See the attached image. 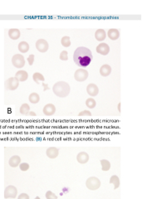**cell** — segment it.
<instances>
[{"label":"cell","mask_w":142,"mask_h":199,"mask_svg":"<svg viewBox=\"0 0 142 199\" xmlns=\"http://www.w3.org/2000/svg\"><path fill=\"white\" fill-rule=\"evenodd\" d=\"M19 168L22 171H27L29 169V164L28 163H22L19 164Z\"/></svg>","instance_id":"cell-30"},{"label":"cell","mask_w":142,"mask_h":199,"mask_svg":"<svg viewBox=\"0 0 142 199\" xmlns=\"http://www.w3.org/2000/svg\"><path fill=\"white\" fill-rule=\"evenodd\" d=\"M45 197L47 199H57V196L52 191H47L45 194Z\"/></svg>","instance_id":"cell-28"},{"label":"cell","mask_w":142,"mask_h":199,"mask_svg":"<svg viewBox=\"0 0 142 199\" xmlns=\"http://www.w3.org/2000/svg\"><path fill=\"white\" fill-rule=\"evenodd\" d=\"M36 48L40 52H46L49 48L48 42L44 39L38 40L36 42Z\"/></svg>","instance_id":"cell-8"},{"label":"cell","mask_w":142,"mask_h":199,"mask_svg":"<svg viewBox=\"0 0 142 199\" xmlns=\"http://www.w3.org/2000/svg\"><path fill=\"white\" fill-rule=\"evenodd\" d=\"M110 183L114 185V188L115 189H117L119 187H120V178H118V176H111L110 178Z\"/></svg>","instance_id":"cell-24"},{"label":"cell","mask_w":142,"mask_h":199,"mask_svg":"<svg viewBox=\"0 0 142 199\" xmlns=\"http://www.w3.org/2000/svg\"><path fill=\"white\" fill-rule=\"evenodd\" d=\"M61 43L63 45L64 48H68L71 46V40H70V38L67 37V36H65L63 37L62 40H61Z\"/></svg>","instance_id":"cell-26"},{"label":"cell","mask_w":142,"mask_h":199,"mask_svg":"<svg viewBox=\"0 0 142 199\" xmlns=\"http://www.w3.org/2000/svg\"><path fill=\"white\" fill-rule=\"evenodd\" d=\"M88 77V72L85 69H78L74 74V78L77 81L82 82L85 81Z\"/></svg>","instance_id":"cell-7"},{"label":"cell","mask_w":142,"mask_h":199,"mask_svg":"<svg viewBox=\"0 0 142 199\" xmlns=\"http://www.w3.org/2000/svg\"><path fill=\"white\" fill-rule=\"evenodd\" d=\"M8 36L11 39L17 40L21 36V32L17 28H11L8 30Z\"/></svg>","instance_id":"cell-16"},{"label":"cell","mask_w":142,"mask_h":199,"mask_svg":"<svg viewBox=\"0 0 142 199\" xmlns=\"http://www.w3.org/2000/svg\"><path fill=\"white\" fill-rule=\"evenodd\" d=\"M20 163H21V158L18 155H13L8 160V164L13 168L19 166Z\"/></svg>","instance_id":"cell-15"},{"label":"cell","mask_w":142,"mask_h":199,"mask_svg":"<svg viewBox=\"0 0 142 199\" xmlns=\"http://www.w3.org/2000/svg\"><path fill=\"white\" fill-rule=\"evenodd\" d=\"M17 199H29V196L27 194V193H21L18 197H17Z\"/></svg>","instance_id":"cell-33"},{"label":"cell","mask_w":142,"mask_h":199,"mask_svg":"<svg viewBox=\"0 0 142 199\" xmlns=\"http://www.w3.org/2000/svg\"><path fill=\"white\" fill-rule=\"evenodd\" d=\"M56 106L53 104H47L43 108V113L47 116H52L55 114Z\"/></svg>","instance_id":"cell-10"},{"label":"cell","mask_w":142,"mask_h":199,"mask_svg":"<svg viewBox=\"0 0 142 199\" xmlns=\"http://www.w3.org/2000/svg\"><path fill=\"white\" fill-rule=\"evenodd\" d=\"M60 59L63 61H67L68 60V52L67 51H63L60 54Z\"/></svg>","instance_id":"cell-29"},{"label":"cell","mask_w":142,"mask_h":199,"mask_svg":"<svg viewBox=\"0 0 142 199\" xmlns=\"http://www.w3.org/2000/svg\"><path fill=\"white\" fill-rule=\"evenodd\" d=\"M96 52L97 53L103 55V56H106L109 52H110V47L106 44V43H101L96 47Z\"/></svg>","instance_id":"cell-9"},{"label":"cell","mask_w":142,"mask_h":199,"mask_svg":"<svg viewBox=\"0 0 142 199\" xmlns=\"http://www.w3.org/2000/svg\"><path fill=\"white\" fill-rule=\"evenodd\" d=\"M73 60L78 66L87 67V66L90 65L92 60V52L88 48L80 47L76 49L73 54Z\"/></svg>","instance_id":"cell-1"},{"label":"cell","mask_w":142,"mask_h":199,"mask_svg":"<svg viewBox=\"0 0 142 199\" xmlns=\"http://www.w3.org/2000/svg\"><path fill=\"white\" fill-rule=\"evenodd\" d=\"M12 63L16 68H22L25 65V59L23 55L21 54H15L12 58Z\"/></svg>","instance_id":"cell-5"},{"label":"cell","mask_w":142,"mask_h":199,"mask_svg":"<svg viewBox=\"0 0 142 199\" xmlns=\"http://www.w3.org/2000/svg\"><path fill=\"white\" fill-rule=\"evenodd\" d=\"M107 36L110 40H117L120 38V32L117 29L115 28H111L109 29V31L107 32Z\"/></svg>","instance_id":"cell-17"},{"label":"cell","mask_w":142,"mask_h":199,"mask_svg":"<svg viewBox=\"0 0 142 199\" xmlns=\"http://www.w3.org/2000/svg\"><path fill=\"white\" fill-rule=\"evenodd\" d=\"M111 72V67L109 65L105 64L100 68V73L102 76H108Z\"/></svg>","instance_id":"cell-18"},{"label":"cell","mask_w":142,"mask_h":199,"mask_svg":"<svg viewBox=\"0 0 142 199\" xmlns=\"http://www.w3.org/2000/svg\"><path fill=\"white\" fill-rule=\"evenodd\" d=\"M17 190L14 186L10 185L5 188L4 189V198L5 199H14L17 197Z\"/></svg>","instance_id":"cell-4"},{"label":"cell","mask_w":142,"mask_h":199,"mask_svg":"<svg viewBox=\"0 0 142 199\" xmlns=\"http://www.w3.org/2000/svg\"><path fill=\"white\" fill-rule=\"evenodd\" d=\"M86 105H87V106L88 108L93 109V108L96 107V101H95L93 98H89V99H87V101H86Z\"/></svg>","instance_id":"cell-27"},{"label":"cell","mask_w":142,"mask_h":199,"mask_svg":"<svg viewBox=\"0 0 142 199\" xmlns=\"http://www.w3.org/2000/svg\"><path fill=\"white\" fill-rule=\"evenodd\" d=\"M28 115H31V116H36V113L33 111H29Z\"/></svg>","instance_id":"cell-35"},{"label":"cell","mask_w":142,"mask_h":199,"mask_svg":"<svg viewBox=\"0 0 142 199\" xmlns=\"http://www.w3.org/2000/svg\"><path fill=\"white\" fill-rule=\"evenodd\" d=\"M32 79H33V80H34L37 84H40V82L42 83V82H44V80H45L44 76H43L41 73H39V72L34 73L33 76H32Z\"/></svg>","instance_id":"cell-21"},{"label":"cell","mask_w":142,"mask_h":199,"mask_svg":"<svg viewBox=\"0 0 142 199\" xmlns=\"http://www.w3.org/2000/svg\"><path fill=\"white\" fill-rule=\"evenodd\" d=\"M101 164H102V171H108L110 168V163L106 160V159H102L101 161Z\"/></svg>","instance_id":"cell-25"},{"label":"cell","mask_w":142,"mask_h":199,"mask_svg":"<svg viewBox=\"0 0 142 199\" xmlns=\"http://www.w3.org/2000/svg\"><path fill=\"white\" fill-rule=\"evenodd\" d=\"M70 86L68 83L65 82V81H58L56 84H54L52 90L53 93L56 96L61 98H64L69 95L70 93Z\"/></svg>","instance_id":"cell-2"},{"label":"cell","mask_w":142,"mask_h":199,"mask_svg":"<svg viewBox=\"0 0 142 199\" xmlns=\"http://www.w3.org/2000/svg\"><path fill=\"white\" fill-rule=\"evenodd\" d=\"M86 186L90 190H96L101 186V181L96 177H90L86 181Z\"/></svg>","instance_id":"cell-3"},{"label":"cell","mask_w":142,"mask_h":199,"mask_svg":"<svg viewBox=\"0 0 142 199\" xmlns=\"http://www.w3.org/2000/svg\"><path fill=\"white\" fill-rule=\"evenodd\" d=\"M18 86H19V81L16 79L15 77L8 78L4 83L5 89L8 90H15L18 87Z\"/></svg>","instance_id":"cell-6"},{"label":"cell","mask_w":142,"mask_h":199,"mask_svg":"<svg viewBox=\"0 0 142 199\" xmlns=\"http://www.w3.org/2000/svg\"><path fill=\"white\" fill-rule=\"evenodd\" d=\"M106 33L105 32V30H103V29H98V30H96V32L95 33L96 39L99 42L104 41L106 39Z\"/></svg>","instance_id":"cell-19"},{"label":"cell","mask_w":142,"mask_h":199,"mask_svg":"<svg viewBox=\"0 0 142 199\" xmlns=\"http://www.w3.org/2000/svg\"><path fill=\"white\" fill-rule=\"evenodd\" d=\"M28 100H29V101H30L32 104H37L39 102L40 96L38 93L33 92V93H31V94L29 95V96H28Z\"/></svg>","instance_id":"cell-23"},{"label":"cell","mask_w":142,"mask_h":199,"mask_svg":"<svg viewBox=\"0 0 142 199\" xmlns=\"http://www.w3.org/2000/svg\"><path fill=\"white\" fill-rule=\"evenodd\" d=\"M18 50H19V52H22V53H26V52H28V50H29V45H28V43L26 42H21L18 44Z\"/></svg>","instance_id":"cell-20"},{"label":"cell","mask_w":142,"mask_h":199,"mask_svg":"<svg viewBox=\"0 0 142 199\" xmlns=\"http://www.w3.org/2000/svg\"><path fill=\"white\" fill-rule=\"evenodd\" d=\"M46 154L49 159H56L59 154V149L56 147H49L46 151Z\"/></svg>","instance_id":"cell-12"},{"label":"cell","mask_w":142,"mask_h":199,"mask_svg":"<svg viewBox=\"0 0 142 199\" xmlns=\"http://www.w3.org/2000/svg\"><path fill=\"white\" fill-rule=\"evenodd\" d=\"M118 111L120 112V103L118 104Z\"/></svg>","instance_id":"cell-36"},{"label":"cell","mask_w":142,"mask_h":199,"mask_svg":"<svg viewBox=\"0 0 142 199\" xmlns=\"http://www.w3.org/2000/svg\"><path fill=\"white\" fill-rule=\"evenodd\" d=\"M77 160L80 163L84 164L89 161V154L86 152H81L77 156Z\"/></svg>","instance_id":"cell-13"},{"label":"cell","mask_w":142,"mask_h":199,"mask_svg":"<svg viewBox=\"0 0 142 199\" xmlns=\"http://www.w3.org/2000/svg\"><path fill=\"white\" fill-rule=\"evenodd\" d=\"M28 64L32 66L33 64V62H34V55L33 54H31L29 55L28 57Z\"/></svg>","instance_id":"cell-32"},{"label":"cell","mask_w":142,"mask_h":199,"mask_svg":"<svg viewBox=\"0 0 142 199\" xmlns=\"http://www.w3.org/2000/svg\"><path fill=\"white\" fill-rule=\"evenodd\" d=\"M34 199H41V198H40L38 196H37V197H36V198H34Z\"/></svg>","instance_id":"cell-37"},{"label":"cell","mask_w":142,"mask_h":199,"mask_svg":"<svg viewBox=\"0 0 142 199\" xmlns=\"http://www.w3.org/2000/svg\"><path fill=\"white\" fill-rule=\"evenodd\" d=\"M79 116H91L92 113L89 111H83L80 112L78 115Z\"/></svg>","instance_id":"cell-31"},{"label":"cell","mask_w":142,"mask_h":199,"mask_svg":"<svg viewBox=\"0 0 142 199\" xmlns=\"http://www.w3.org/2000/svg\"><path fill=\"white\" fill-rule=\"evenodd\" d=\"M19 111H20V114L23 115H28L29 111H30V106H29V105L27 103L23 104V105L20 106Z\"/></svg>","instance_id":"cell-22"},{"label":"cell","mask_w":142,"mask_h":199,"mask_svg":"<svg viewBox=\"0 0 142 199\" xmlns=\"http://www.w3.org/2000/svg\"><path fill=\"white\" fill-rule=\"evenodd\" d=\"M87 93L90 95L91 96H96L99 93V89L97 87V86L96 84H93V83H91L87 86Z\"/></svg>","instance_id":"cell-11"},{"label":"cell","mask_w":142,"mask_h":199,"mask_svg":"<svg viewBox=\"0 0 142 199\" xmlns=\"http://www.w3.org/2000/svg\"><path fill=\"white\" fill-rule=\"evenodd\" d=\"M15 78L19 82H24L28 78V73L25 71H23V70H20L18 72H17L15 74Z\"/></svg>","instance_id":"cell-14"},{"label":"cell","mask_w":142,"mask_h":199,"mask_svg":"<svg viewBox=\"0 0 142 199\" xmlns=\"http://www.w3.org/2000/svg\"><path fill=\"white\" fill-rule=\"evenodd\" d=\"M42 86H43V87H44V89H43V90H44V91H45L46 90H48V89H49V87L47 86V85H46L45 83H43V82H42Z\"/></svg>","instance_id":"cell-34"}]
</instances>
